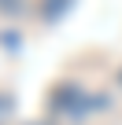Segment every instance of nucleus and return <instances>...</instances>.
<instances>
[{"instance_id":"3","label":"nucleus","mask_w":122,"mask_h":125,"mask_svg":"<svg viewBox=\"0 0 122 125\" xmlns=\"http://www.w3.org/2000/svg\"><path fill=\"white\" fill-rule=\"evenodd\" d=\"M30 125H48V121H30Z\"/></svg>"},{"instance_id":"4","label":"nucleus","mask_w":122,"mask_h":125,"mask_svg":"<svg viewBox=\"0 0 122 125\" xmlns=\"http://www.w3.org/2000/svg\"><path fill=\"white\" fill-rule=\"evenodd\" d=\"M118 77H122V74H118Z\"/></svg>"},{"instance_id":"2","label":"nucleus","mask_w":122,"mask_h":125,"mask_svg":"<svg viewBox=\"0 0 122 125\" xmlns=\"http://www.w3.org/2000/svg\"><path fill=\"white\" fill-rule=\"evenodd\" d=\"M26 11V0H0V15H8V19H19Z\"/></svg>"},{"instance_id":"1","label":"nucleus","mask_w":122,"mask_h":125,"mask_svg":"<svg viewBox=\"0 0 122 125\" xmlns=\"http://www.w3.org/2000/svg\"><path fill=\"white\" fill-rule=\"evenodd\" d=\"M52 103H55L59 110H81V107H85V92L74 88V85H63V88H55Z\"/></svg>"}]
</instances>
